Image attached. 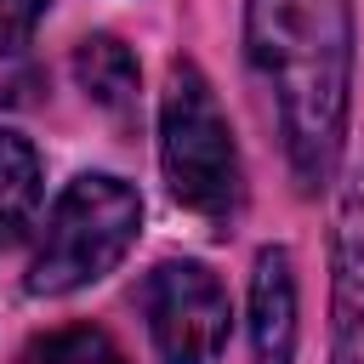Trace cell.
Masks as SVG:
<instances>
[{
  "label": "cell",
  "instance_id": "9c48e42d",
  "mask_svg": "<svg viewBox=\"0 0 364 364\" xmlns=\"http://www.w3.org/2000/svg\"><path fill=\"white\" fill-rule=\"evenodd\" d=\"M17 364H125V353H119L114 336L97 330V324H63V330L34 336V341L17 353Z\"/></svg>",
  "mask_w": 364,
  "mask_h": 364
},
{
  "label": "cell",
  "instance_id": "5b68a950",
  "mask_svg": "<svg viewBox=\"0 0 364 364\" xmlns=\"http://www.w3.org/2000/svg\"><path fill=\"white\" fill-rule=\"evenodd\" d=\"M330 364H364V171L336 199V233H330Z\"/></svg>",
  "mask_w": 364,
  "mask_h": 364
},
{
  "label": "cell",
  "instance_id": "6da1fadb",
  "mask_svg": "<svg viewBox=\"0 0 364 364\" xmlns=\"http://www.w3.org/2000/svg\"><path fill=\"white\" fill-rule=\"evenodd\" d=\"M245 51L273 91L284 159L301 193H318L347 148L353 108V6L347 0H245Z\"/></svg>",
  "mask_w": 364,
  "mask_h": 364
},
{
  "label": "cell",
  "instance_id": "8992f818",
  "mask_svg": "<svg viewBox=\"0 0 364 364\" xmlns=\"http://www.w3.org/2000/svg\"><path fill=\"white\" fill-rule=\"evenodd\" d=\"M250 347H256V364H290L296 358V273H290V250L284 245L256 250Z\"/></svg>",
  "mask_w": 364,
  "mask_h": 364
},
{
  "label": "cell",
  "instance_id": "277c9868",
  "mask_svg": "<svg viewBox=\"0 0 364 364\" xmlns=\"http://www.w3.org/2000/svg\"><path fill=\"white\" fill-rule=\"evenodd\" d=\"M136 301H142L148 336H154L165 364H216L228 353L233 313H228L222 279L205 262H176V256L159 262L142 279Z\"/></svg>",
  "mask_w": 364,
  "mask_h": 364
},
{
  "label": "cell",
  "instance_id": "3957f363",
  "mask_svg": "<svg viewBox=\"0 0 364 364\" xmlns=\"http://www.w3.org/2000/svg\"><path fill=\"white\" fill-rule=\"evenodd\" d=\"M159 165H165L171 199L188 205L193 216L228 222L239 210L233 125L210 91V80L193 63H171V80L159 97Z\"/></svg>",
  "mask_w": 364,
  "mask_h": 364
},
{
  "label": "cell",
  "instance_id": "52a82bcc",
  "mask_svg": "<svg viewBox=\"0 0 364 364\" xmlns=\"http://www.w3.org/2000/svg\"><path fill=\"white\" fill-rule=\"evenodd\" d=\"M74 80L108 114H131L136 108V57L114 34H85L74 46Z\"/></svg>",
  "mask_w": 364,
  "mask_h": 364
},
{
  "label": "cell",
  "instance_id": "ba28073f",
  "mask_svg": "<svg viewBox=\"0 0 364 364\" xmlns=\"http://www.w3.org/2000/svg\"><path fill=\"white\" fill-rule=\"evenodd\" d=\"M40 210V154L23 131L0 125V250L28 233Z\"/></svg>",
  "mask_w": 364,
  "mask_h": 364
},
{
  "label": "cell",
  "instance_id": "30bf717a",
  "mask_svg": "<svg viewBox=\"0 0 364 364\" xmlns=\"http://www.w3.org/2000/svg\"><path fill=\"white\" fill-rule=\"evenodd\" d=\"M46 6L51 0H0V57H11V51L28 46V34L40 28Z\"/></svg>",
  "mask_w": 364,
  "mask_h": 364
},
{
  "label": "cell",
  "instance_id": "7a4b0ae2",
  "mask_svg": "<svg viewBox=\"0 0 364 364\" xmlns=\"http://www.w3.org/2000/svg\"><path fill=\"white\" fill-rule=\"evenodd\" d=\"M142 228V193L125 176L85 171L74 176L46 222V239L28 267V296H68L80 284H97L125 262Z\"/></svg>",
  "mask_w": 364,
  "mask_h": 364
}]
</instances>
